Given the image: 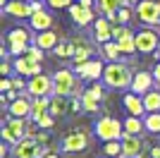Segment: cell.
Here are the masks:
<instances>
[{
	"label": "cell",
	"instance_id": "7a4b0ae2",
	"mask_svg": "<svg viewBox=\"0 0 160 158\" xmlns=\"http://www.w3.org/2000/svg\"><path fill=\"white\" fill-rule=\"evenodd\" d=\"M0 137H2V141H7L10 146L19 144L22 139L27 137V122H24V118H12V115H7V120L2 122V127H0Z\"/></svg>",
	"mask_w": 160,
	"mask_h": 158
},
{
	"label": "cell",
	"instance_id": "681fc988",
	"mask_svg": "<svg viewBox=\"0 0 160 158\" xmlns=\"http://www.w3.org/2000/svg\"><path fill=\"white\" fill-rule=\"evenodd\" d=\"M29 3H33V0H29Z\"/></svg>",
	"mask_w": 160,
	"mask_h": 158
},
{
	"label": "cell",
	"instance_id": "4fadbf2b",
	"mask_svg": "<svg viewBox=\"0 0 160 158\" xmlns=\"http://www.w3.org/2000/svg\"><path fill=\"white\" fill-rule=\"evenodd\" d=\"M100 98H103V89L98 84L91 86L86 93H81V105L86 113H98L100 110Z\"/></svg>",
	"mask_w": 160,
	"mask_h": 158
},
{
	"label": "cell",
	"instance_id": "f546056e",
	"mask_svg": "<svg viewBox=\"0 0 160 158\" xmlns=\"http://www.w3.org/2000/svg\"><path fill=\"white\" fill-rule=\"evenodd\" d=\"M143 122H141L139 115H129L127 120H124V132H129V134H141V129H143Z\"/></svg>",
	"mask_w": 160,
	"mask_h": 158
},
{
	"label": "cell",
	"instance_id": "277c9868",
	"mask_svg": "<svg viewBox=\"0 0 160 158\" xmlns=\"http://www.w3.org/2000/svg\"><path fill=\"white\" fill-rule=\"evenodd\" d=\"M122 134H124V125L120 120L110 118V115H105L96 122V137L103 139V141H117V139H122Z\"/></svg>",
	"mask_w": 160,
	"mask_h": 158
},
{
	"label": "cell",
	"instance_id": "ffe728a7",
	"mask_svg": "<svg viewBox=\"0 0 160 158\" xmlns=\"http://www.w3.org/2000/svg\"><path fill=\"white\" fill-rule=\"evenodd\" d=\"M124 108H127L129 110V115H143V113H146V105H143V98H141L139 93H127V96H124Z\"/></svg>",
	"mask_w": 160,
	"mask_h": 158
},
{
	"label": "cell",
	"instance_id": "d6986e66",
	"mask_svg": "<svg viewBox=\"0 0 160 158\" xmlns=\"http://www.w3.org/2000/svg\"><path fill=\"white\" fill-rule=\"evenodd\" d=\"M29 19H31V29H33V31H48V29L53 26V17H50L46 10H38V12H33Z\"/></svg>",
	"mask_w": 160,
	"mask_h": 158
},
{
	"label": "cell",
	"instance_id": "bcb514c9",
	"mask_svg": "<svg viewBox=\"0 0 160 158\" xmlns=\"http://www.w3.org/2000/svg\"><path fill=\"white\" fill-rule=\"evenodd\" d=\"M79 3H84V5H93V0H79Z\"/></svg>",
	"mask_w": 160,
	"mask_h": 158
},
{
	"label": "cell",
	"instance_id": "8992f818",
	"mask_svg": "<svg viewBox=\"0 0 160 158\" xmlns=\"http://www.w3.org/2000/svg\"><path fill=\"white\" fill-rule=\"evenodd\" d=\"M27 93L31 98H38V96H50L55 93V84L53 77H46V74H36L27 82Z\"/></svg>",
	"mask_w": 160,
	"mask_h": 158
},
{
	"label": "cell",
	"instance_id": "ab89813d",
	"mask_svg": "<svg viewBox=\"0 0 160 158\" xmlns=\"http://www.w3.org/2000/svg\"><path fill=\"white\" fill-rule=\"evenodd\" d=\"M10 89H12V79L5 77L2 82H0V91H10Z\"/></svg>",
	"mask_w": 160,
	"mask_h": 158
},
{
	"label": "cell",
	"instance_id": "b9f144b4",
	"mask_svg": "<svg viewBox=\"0 0 160 158\" xmlns=\"http://www.w3.org/2000/svg\"><path fill=\"white\" fill-rule=\"evenodd\" d=\"M12 89L22 91V89H27V84H24V82H19V79H12Z\"/></svg>",
	"mask_w": 160,
	"mask_h": 158
},
{
	"label": "cell",
	"instance_id": "44dd1931",
	"mask_svg": "<svg viewBox=\"0 0 160 158\" xmlns=\"http://www.w3.org/2000/svg\"><path fill=\"white\" fill-rule=\"evenodd\" d=\"M69 101L67 96H60V93H55L53 98H50V113H53L55 118H62V115H69Z\"/></svg>",
	"mask_w": 160,
	"mask_h": 158
},
{
	"label": "cell",
	"instance_id": "d4e9b609",
	"mask_svg": "<svg viewBox=\"0 0 160 158\" xmlns=\"http://www.w3.org/2000/svg\"><path fill=\"white\" fill-rule=\"evenodd\" d=\"M7 43H24V46H31V36H29L27 29H12L7 31Z\"/></svg>",
	"mask_w": 160,
	"mask_h": 158
},
{
	"label": "cell",
	"instance_id": "2e32d148",
	"mask_svg": "<svg viewBox=\"0 0 160 158\" xmlns=\"http://www.w3.org/2000/svg\"><path fill=\"white\" fill-rule=\"evenodd\" d=\"M153 74L151 72H136L134 74V82H132V91L139 93V96H146L151 89H153Z\"/></svg>",
	"mask_w": 160,
	"mask_h": 158
},
{
	"label": "cell",
	"instance_id": "603a6c76",
	"mask_svg": "<svg viewBox=\"0 0 160 158\" xmlns=\"http://www.w3.org/2000/svg\"><path fill=\"white\" fill-rule=\"evenodd\" d=\"M46 113H50V96H38V98H33L31 120L36 122V120H38L41 115H46Z\"/></svg>",
	"mask_w": 160,
	"mask_h": 158
},
{
	"label": "cell",
	"instance_id": "f35d334b",
	"mask_svg": "<svg viewBox=\"0 0 160 158\" xmlns=\"http://www.w3.org/2000/svg\"><path fill=\"white\" fill-rule=\"evenodd\" d=\"M29 50V46H24V43H12L10 46V53L12 55H22V53H27Z\"/></svg>",
	"mask_w": 160,
	"mask_h": 158
},
{
	"label": "cell",
	"instance_id": "f5cc1de1",
	"mask_svg": "<svg viewBox=\"0 0 160 158\" xmlns=\"http://www.w3.org/2000/svg\"><path fill=\"white\" fill-rule=\"evenodd\" d=\"M136 158H139V156H136Z\"/></svg>",
	"mask_w": 160,
	"mask_h": 158
},
{
	"label": "cell",
	"instance_id": "9c48e42d",
	"mask_svg": "<svg viewBox=\"0 0 160 158\" xmlns=\"http://www.w3.org/2000/svg\"><path fill=\"white\" fill-rule=\"evenodd\" d=\"M86 146H88V134H86V132H81V129L69 132V134L62 139V151H67V153L84 151Z\"/></svg>",
	"mask_w": 160,
	"mask_h": 158
},
{
	"label": "cell",
	"instance_id": "30bf717a",
	"mask_svg": "<svg viewBox=\"0 0 160 158\" xmlns=\"http://www.w3.org/2000/svg\"><path fill=\"white\" fill-rule=\"evenodd\" d=\"M67 10H69V17L74 19L77 26H88L91 22H93V10H91V5H84V3L77 0V5L72 3Z\"/></svg>",
	"mask_w": 160,
	"mask_h": 158
},
{
	"label": "cell",
	"instance_id": "e575fe53",
	"mask_svg": "<svg viewBox=\"0 0 160 158\" xmlns=\"http://www.w3.org/2000/svg\"><path fill=\"white\" fill-rule=\"evenodd\" d=\"M27 58H31V60H36V62H43V48H38L36 43H31L29 46V50L24 53Z\"/></svg>",
	"mask_w": 160,
	"mask_h": 158
},
{
	"label": "cell",
	"instance_id": "8fae6325",
	"mask_svg": "<svg viewBox=\"0 0 160 158\" xmlns=\"http://www.w3.org/2000/svg\"><path fill=\"white\" fill-rule=\"evenodd\" d=\"M120 141H122V158H136L141 151H143V141H141L139 134L124 132Z\"/></svg>",
	"mask_w": 160,
	"mask_h": 158
},
{
	"label": "cell",
	"instance_id": "83f0119b",
	"mask_svg": "<svg viewBox=\"0 0 160 158\" xmlns=\"http://www.w3.org/2000/svg\"><path fill=\"white\" fill-rule=\"evenodd\" d=\"M103 72H105V67H103L100 60H88V67H86V74H84V77L96 82L98 77H103Z\"/></svg>",
	"mask_w": 160,
	"mask_h": 158
},
{
	"label": "cell",
	"instance_id": "484cf974",
	"mask_svg": "<svg viewBox=\"0 0 160 158\" xmlns=\"http://www.w3.org/2000/svg\"><path fill=\"white\" fill-rule=\"evenodd\" d=\"M117 46H120L122 55H134V50H136V36L134 34L122 36V39H117Z\"/></svg>",
	"mask_w": 160,
	"mask_h": 158
},
{
	"label": "cell",
	"instance_id": "7402d4cb",
	"mask_svg": "<svg viewBox=\"0 0 160 158\" xmlns=\"http://www.w3.org/2000/svg\"><path fill=\"white\" fill-rule=\"evenodd\" d=\"M74 43H77V53H74L72 62H88L91 53H93V46H91L86 39H77Z\"/></svg>",
	"mask_w": 160,
	"mask_h": 158
},
{
	"label": "cell",
	"instance_id": "d6a6232c",
	"mask_svg": "<svg viewBox=\"0 0 160 158\" xmlns=\"http://www.w3.org/2000/svg\"><path fill=\"white\" fill-rule=\"evenodd\" d=\"M105 156H110V158H120L122 156V144H117V141H105Z\"/></svg>",
	"mask_w": 160,
	"mask_h": 158
},
{
	"label": "cell",
	"instance_id": "1f68e13d",
	"mask_svg": "<svg viewBox=\"0 0 160 158\" xmlns=\"http://www.w3.org/2000/svg\"><path fill=\"white\" fill-rule=\"evenodd\" d=\"M143 125H146V129H148V132L158 134V132H160V113H148V115H146V122H143Z\"/></svg>",
	"mask_w": 160,
	"mask_h": 158
},
{
	"label": "cell",
	"instance_id": "7c38bea8",
	"mask_svg": "<svg viewBox=\"0 0 160 158\" xmlns=\"http://www.w3.org/2000/svg\"><path fill=\"white\" fill-rule=\"evenodd\" d=\"M31 108H33L31 96H19L17 101H12L10 105H5L7 115H12V118H31Z\"/></svg>",
	"mask_w": 160,
	"mask_h": 158
},
{
	"label": "cell",
	"instance_id": "f907efd6",
	"mask_svg": "<svg viewBox=\"0 0 160 158\" xmlns=\"http://www.w3.org/2000/svg\"><path fill=\"white\" fill-rule=\"evenodd\" d=\"M158 50H160V46H158Z\"/></svg>",
	"mask_w": 160,
	"mask_h": 158
},
{
	"label": "cell",
	"instance_id": "c3c4849f",
	"mask_svg": "<svg viewBox=\"0 0 160 158\" xmlns=\"http://www.w3.org/2000/svg\"><path fill=\"white\" fill-rule=\"evenodd\" d=\"M7 3H10V0H0V5H2V7H5V5H7Z\"/></svg>",
	"mask_w": 160,
	"mask_h": 158
},
{
	"label": "cell",
	"instance_id": "9a60e30c",
	"mask_svg": "<svg viewBox=\"0 0 160 158\" xmlns=\"http://www.w3.org/2000/svg\"><path fill=\"white\" fill-rule=\"evenodd\" d=\"M5 14H12V17H31L33 14V5L29 0H10L5 7H2Z\"/></svg>",
	"mask_w": 160,
	"mask_h": 158
},
{
	"label": "cell",
	"instance_id": "cb8c5ba5",
	"mask_svg": "<svg viewBox=\"0 0 160 158\" xmlns=\"http://www.w3.org/2000/svg\"><path fill=\"white\" fill-rule=\"evenodd\" d=\"M53 53L58 55V58H74V53H77V43L69 41V39H65V41H60V43L55 46Z\"/></svg>",
	"mask_w": 160,
	"mask_h": 158
},
{
	"label": "cell",
	"instance_id": "6da1fadb",
	"mask_svg": "<svg viewBox=\"0 0 160 158\" xmlns=\"http://www.w3.org/2000/svg\"><path fill=\"white\" fill-rule=\"evenodd\" d=\"M103 82L112 89H124V86H132V70H129L124 62H110L103 72Z\"/></svg>",
	"mask_w": 160,
	"mask_h": 158
},
{
	"label": "cell",
	"instance_id": "ee69618b",
	"mask_svg": "<svg viewBox=\"0 0 160 158\" xmlns=\"http://www.w3.org/2000/svg\"><path fill=\"white\" fill-rule=\"evenodd\" d=\"M153 77H155V82H158V84H160V62H158V65H155V70H153Z\"/></svg>",
	"mask_w": 160,
	"mask_h": 158
},
{
	"label": "cell",
	"instance_id": "3957f363",
	"mask_svg": "<svg viewBox=\"0 0 160 158\" xmlns=\"http://www.w3.org/2000/svg\"><path fill=\"white\" fill-rule=\"evenodd\" d=\"M46 144L36 137H24L19 144L12 146V158H43Z\"/></svg>",
	"mask_w": 160,
	"mask_h": 158
},
{
	"label": "cell",
	"instance_id": "60d3db41",
	"mask_svg": "<svg viewBox=\"0 0 160 158\" xmlns=\"http://www.w3.org/2000/svg\"><path fill=\"white\" fill-rule=\"evenodd\" d=\"M10 70H12V67H10V60H2V62H0V72L7 77V74H10Z\"/></svg>",
	"mask_w": 160,
	"mask_h": 158
},
{
	"label": "cell",
	"instance_id": "52a82bcc",
	"mask_svg": "<svg viewBox=\"0 0 160 158\" xmlns=\"http://www.w3.org/2000/svg\"><path fill=\"white\" fill-rule=\"evenodd\" d=\"M136 17L146 26L160 24V3H155V0H141L136 5Z\"/></svg>",
	"mask_w": 160,
	"mask_h": 158
},
{
	"label": "cell",
	"instance_id": "e0dca14e",
	"mask_svg": "<svg viewBox=\"0 0 160 158\" xmlns=\"http://www.w3.org/2000/svg\"><path fill=\"white\" fill-rule=\"evenodd\" d=\"M112 22L110 19H96V26H93V39L98 43H108L112 41Z\"/></svg>",
	"mask_w": 160,
	"mask_h": 158
},
{
	"label": "cell",
	"instance_id": "7bdbcfd3",
	"mask_svg": "<svg viewBox=\"0 0 160 158\" xmlns=\"http://www.w3.org/2000/svg\"><path fill=\"white\" fill-rule=\"evenodd\" d=\"M151 158H160V146H153V149H151Z\"/></svg>",
	"mask_w": 160,
	"mask_h": 158
},
{
	"label": "cell",
	"instance_id": "74e56055",
	"mask_svg": "<svg viewBox=\"0 0 160 158\" xmlns=\"http://www.w3.org/2000/svg\"><path fill=\"white\" fill-rule=\"evenodd\" d=\"M50 7H55V10H60V7H69L72 5V0H46Z\"/></svg>",
	"mask_w": 160,
	"mask_h": 158
},
{
	"label": "cell",
	"instance_id": "ac0fdd59",
	"mask_svg": "<svg viewBox=\"0 0 160 158\" xmlns=\"http://www.w3.org/2000/svg\"><path fill=\"white\" fill-rule=\"evenodd\" d=\"M33 43H36L38 48H43V50H55V46L60 43V39H58V31L48 29V31H38L36 34Z\"/></svg>",
	"mask_w": 160,
	"mask_h": 158
},
{
	"label": "cell",
	"instance_id": "5bb4252c",
	"mask_svg": "<svg viewBox=\"0 0 160 158\" xmlns=\"http://www.w3.org/2000/svg\"><path fill=\"white\" fill-rule=\"evenodd\" d=\"M14 72L24 74V77H36V74H41V62L27 58V55H17V60H14Z\"/></svg>",
	"mask_w": 160,
	"mask_h": 158
},
{
	"label": "cell",
	"instance_id": "d590c367",
	"mask_svg": "<svg viewBox=\"0 0 160 158\" xmlns=\"http://www.w3.org/2000/svg\"><path fill=\"white\" fill-rule=\"evenodd\" d=\"M129 19H132V10H129V5L120 7V10H117V24H127Z\"/></svg>",
	"mask_w": 160,
	"mask_h": 158
},
{
	"label": "cell",
	"instance_id": "ba28073f",
	"mask_svg": "<svg viewBox=\"0 0 160 158\" xmlns=\"http://www.w3.org/2000/svg\"><path fill=\"white\" fill-rule=\"evenodd\" d=\"M158 46H160V36L155 34V29H143L136 34V50L139 53L148 55V53L158 50Z\"/></svg>",
	"mask_w": 160,
	"mask_h": 158
},
{
	"label": "cell",
	"instance_id": "8d00e7d4",
	"mask_svg": "<svg viewBox=\"0 0 160 158\" xmlns=\"http://www.w3.org/2000/svg\"><path fill=\"white\" fill-rule=\"evenodd\" d=\"M127 34H132V29H127L124 24H122V26H115V29H112V41L122 39V36H127Z\"/></svg>",
	"mask_w": 160,
	"mask_h": 158
},
{
	"label": "cell",
	"instance_id": "7dc6e473",
	"mask_svg": "<svg viewBox=\"0 0 160 158\" xmlns=\"http://www.w3.org/2000/svg\"><path fill=\"white\" fill-rule=\"evenodd\" d=\"M43 158H58V153H48V156H43Z\"/></svg>",
	"mask_w": 160,
	"mask_h": 158
},
{
	"label": "cell",
	"instance_id": "4dcf8cb0",
	"mask_svg": "<svg viewBox=\"0 0 160 158\" xmlns=\"http://www.w3.org/2000/svg\"><path fill=\"white\" fill-rule=\"evenodd\" d=\"M120 7H127V0H98V10L105 14L112 10H120Z\"/></svg>",
	"mask_w": 160,
	"mask_h": 158
},
{
	"label": "cell",
	"instance_id": "4316f807",
	"mask_svg": "<svg viewBox=\"0 0 160 158\" xmlns=\"http://www.w3.org/2000/svg\"><path fill=\"white\" fill-rule=\"evenodd\" d=\"M143 105H146V113H158L160 110V91H151L143 96Z\"/></svg>",
	"mask_w": 160,
	"mask_h": 158
},
{
	"label": "cell",
	"instance_id": "f1b7e54d",
	"mask_svg": "<svg viewBox=\"0 0 160 158\" xmlns=\"http://www.w3.org/2000/svg\"><path fill=\"white\" fill-rule=\"evenodd\" d=\"M103 46V55H105L110 62H117V58L122 55L120 46H117V41H108V43H100Z\"/></svg>",
	"mask_w": 160,
	"mask_h": 158
},
{
	"label": "cell",
	"instance_id": "5b68a950",
	"mask_svg": "<svg viewBox=\"0 0 160 158\" xmlns=\"http://www.w3.org/2000/svg\"><path fill=\"white\" fill-rule=\"evenodd\" d=\"M53 84H55V93H60V96H74L79 91V82H77V74L72 70H58L53 74Z\"/></svg>",
	"mask_w": 160,
	"mask_h": 158
},
{
	"label": "cell",
	"instance_id": "f6af8a7d",
	"mask_svg": "<svg viewBox=\"0 0 160 158\" xmlns=\"http://www.w3.org/2000/svg\"><path fill=\"white\" fill-rule=\"evenodd\" d=\"M141 0H127V5H139Z\"/></svg>",
	"mask_w": 160,
	"mask_h": 158
},
{
	"label": "cell",
	"instance_id": "816d5d0a",
	"mask_svg": "<svg viewBox=\"0 0 160 158\" xmlns=\"http://www.w3.org/2000/svg\"><path fill=\"white\" fill-rule=\"evenodd\" d=\"M108 158H110V156H108Z\"/></svg>",
	"mask_w": 160,
	"mask_h": 158
},
{
	"label": "cell",
	"instance_id": "836d02e7",
	"mask_svg": "<svg viewBox=\"0 0 160 158\" xmlns=\"http://www.w3.org/2000/svg\"><path fill=\"white\" fill-rule=\"evenodd\" d=\"M36 125H38L41 129H50V127L55 125V115H53V113H46V115H41V118L36 120Z\"/></svg>",
	"mask_w": 160,
	"mask_h": 158
}]
</instances>
